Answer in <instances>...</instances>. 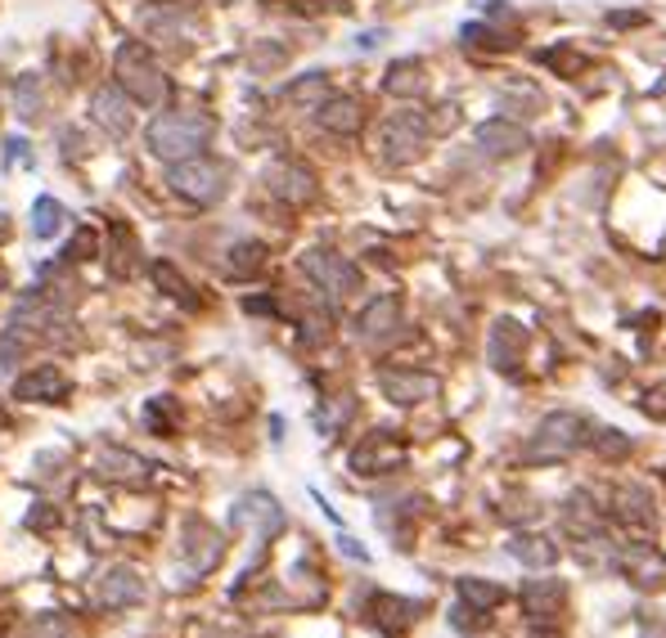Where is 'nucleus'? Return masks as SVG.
Wrapping results in <instances>:
<instances>
[{"label": "nucleus", "mask_w": 666, "mask_h": 638, "mask_svg": "<svg viewBox=\"0 0 666 638\" xmlns=\"http://www.w3.org/2000/svg\"><path fill=\"white\" fill-rule=\"evenodd\" d=\"M509 558H518L522 567H532V571H550L558 562V545L550 535H536V530H522L509 539Z\"/></svg>", "instance_id": "nucleus-22"}, {"label": "nucleus", "mask_w": 666, "mask_h": 638, "mask_svg": "<svg viewBox=\"0 0 666 638\" xmlns=\"http://www.w3.org/2000/svg\"><path fill=\"white\" fill-rule=\"evenodd\" d=\"M167 184L180 193V199L208 208V203H221V199H225V189H230V167H225V163H217V158H203V154H199V158L171 163Z\"/></svg>", "instance_id": "nucleus-4"}, {"label": "nucleus", "mask_w": 666, "mask_h": 638, "mask_svg": "<svg viewBox=\"0 0 666 638\" xmlns=\"http://www.w3.org/2000/svg\"><path fill=\"white\" fill-rule=\"evenodd\" d=\"M68 373L59 365H36L27 369L19 382H14V401H27V405H59L68 396Z\"/></svg>", "instance_id": "nucleus-12"}, {"label": "nucleus", "mask_w": 666, "mask_h": 638, "mask_svg": "<svg viewBox=\"0 0 666 638\" xmlns=\"http://www.w3.org/2000/svg\"><path fill=\"white\" fill-rule=\"evenodd\" d=\"M113 72H118V86L131 94L135 104H145V109H158L167 100V77L158 68V59L145 51L140 41H126L118 59H113Z\"/></svg>", "instance_id": "nucleus-3"}, {"label": "nucleus", "mask_w": 666, "mask_h": 638, "mask_svg": "<svg viewBox=\"0 0 666 638\" xmlns=\"http://www.w3.org/2000/svg\"><path fill=\"white\" fill-rule=\"evenodd\" d=\"M23 638H73V629H68L59 616H36V620L23 629Z\"/></svg>", "instance_id": "nucleus-38"}, {"label": "nucleus", "mask_w": 666, "mask_h": 638, "mask_svg": "<svg viewBox=\"0 0 666 638\" xmlns=\"http://www.w3.org/2000/svg\"><path fill=\"white\" fill-rule=\"evenodd\" d=\"M455 589H459V598H464V603L482 607V612L500 607V598H504V589H500L496 580H478V575H464V580H459Z\"/></svg>", "instance_id": "nucleus-31"}, {"label": "nucleus", "mask_w": 666, "mask_h": 638, "mask_svg": "<svg viewBox=\"0 0 666 638\" xmlns=\"http://www.w3.org/2000/svg\"><path fill=\"white\" fill-rule=\"evenodd\" d=\"M406 440L397 432H369L360 436V446L352 450V472L356 477H388L397 468H406Z\"/></svg>", "instance_id": "nucleus-7"}, {"label": "nucleus", "mask_w": 666, "mask_h": 638, "mask_svg": "<svg viewBox=\"0 0 666 638\" xmlns=\"http://www.w3.org/2000/svg\"><path fill=\"white\" fill-rule=\"evenodd\" d=\"M19 163H27V144H23V139H10V167H19Z\"/></svg>", "instance_id": "nucleus-44"}, {"label": "nucleus", "mask_w": 666, "mask_h": 638, "mask_svg": "<svg viewBox=\"0 0 666 638\" xmlns=\"http://www.w3.org/2000/svg\"><path fill=\"white\" fill-rule=\"evenodd\" d=\"M131 94L122 90V86H100V90H95L90 94V117L95 122H100L113 139H126L131 135Z\"/></svg>", "instance_id": "nucleus-18"}, {"label": "nucleus", "mask_w": 666, "mask_h": 638, "mask_svg": "<svg viewBox=\"0 0 666 638\" xmlns=\"http://www.w3.org/2000/svg\"><path fill=\"white\" fill-rule=\"evenodd\" d=\"M459 36H464L468 45H478V51H509V45H513V36H504V32H496V27H478V23H468Z\"/></svg>", "instance_id": "nucleus-35"}, {"label": "nucleus", "mask_w": 666, "mask_h": 638, "mask_svg": "<svg viewBox=\"0 0 666 638\" xmlns=\"http://www.w3.org/2000/svg\"><path fill=\"white\" fill-rule=\"evenodd\" d=\"M64 221H68V212H64L59 199H51V193H41V199L32 203V234L36 238H55Z\"/></svg>", "instance_id": "nucleus-30"}, {"label": "nucleus", "mask_w": 666, "mask_h": 638, "mask_svg": "<svg viewBox=\"0 0 666 638\" xmlns=\"http://www.w3.org/2000/svg\"><path fill=\"white\" fill-rule=\"evenodd\" d=\"M365 612H369V620H374L378 629H388V634L406 629V625L419 616V607H414L410 598H397V594H369Z\"/></svg>", "instance_id": "nucleus-23"}, {"label": "nucleus", "mask_w": 666, "mask_h": 638, "mask_svg": "<svg viewBox=\"0 0 666 638\" xmlns=\"http://www.w3.org/2000/svg\"><path fill=\"white\" fill-rule=\"evenodd\" d=\"M518 603H522V616H528L532 625H550L567 603V584L563 580H528Z\"/></svg>", "instance_id": "nucleus-17"}, {"label": "nucleus", "mask_w": 666, "mask_h": 638, "mask_svg": "<svg viewBox=\"0 0 666 638\" xmlns=\"http://www.w3.org/2000/svg\"><path fill=\"white\" fill-rule=\"evenodd\" d=\"M140 598H145V580H140L135 567H109L95 580V607L100 612H126Z\"/></svg>", "instance_id": "nucleus-10"}, {"label": "nucleus", "mask_w": 666, "mask_h": 638, "mask_svg": "<svg viewBox=\"0 0 666 638\" xmlns=\"http://www.w3.org/2000/svg\"><path fill=\"white\" fill-rule=\"evenodd\" d=\"M478 144H482V154L487 158H518V154H528L532 149V135L522 131V126H513V122H504V117H491V122H482L478 126Z\"/></svg>", "instance_id": "nucleus-19"}, {"label": "nucleus", "mask_w": 666, "mask_h": 638, "mask_svg": "<svg viewBox=\"0 0 666 638\" xmlns=\"http://www.w3.org/2000/svg\"><path fill=\"white\" fill-rule=\"evenodd\" d=\"M617 571H622L640 594H657V589H666V553H657L653 545H622V553H617Z\"/></svg>", "instance_id": "nucleus-9"}, {"label": "nucleus", "mask_w": 666, "mask_h": 638, "mask_svg": "<svg viewBox=\"0 0 666 638\" xmlns=\"http://www.w3.org/2000/svg\"><path fill=\"white\" fill-rule=\"evenodd\" d=\"M487 625H491V612H482V607H473V603H464V598L451 607V629H455V634H482Z\"/></svg>", "instance_id": "nucleus-33"}, {"label": "nucleus", "mask_w": 666, "mask_h": 638, "mask_svg": "<svg viewBox=\"0 0 666 638\" xmlns=\"http://www.w3.org/2000/svg\"><path fill=\"white\" fill-rule=\"evenodd\" d=\"M384 90L397 94V100H410V94H419V90H423V64H419V59H397V64L388 68V77H384Z\"/></svg>", "instance_id": "nucleus-27"}, {"label": "nucleus", "mask_w": 666, "mask_h": 638, "mask_svg": "<svg viewBox=\"0 0 666 638\" xmlns=\"http://www.w3.org/2000/svg\"><path fill=\"white\" fill-rule=\"evenodd\" d=\"M608 23H612V27H640V23H644V14H612Z\"/></svg>", "instance_id": "nucleus-45"}, {"label": "nucleus", "mask_w": 666, "mask_h": 638, "mask_svg": "<svg viewBox=\"0 0 666 638\" xmlns=\"http://www.w3.org/2000/svg\"><path fill=\"white\" fill-rule=\"evenodd\" d=\"M352 410H356V405H352V396H338L329 414H320V432H324V436H333V432H338V427L352 418Z\"/></svg>", "instance_id": "nucleus-40"}, {"label": "nucleus", "mask_w": 666, "mask_h": 638, "mask_svg": "<svg viewBox=\"0 0 666 638\" xmlns=\"http://www.w3.org/2000/svg\"><path fill=\"white\" fill-rule=\"evenodd\" d=\"M212 135H217V122L208 113H158L145 131V144L163 163H185V158H199V149H208Z\"/></svg>", "instance_id": "nucleus-2"}, {"label": "nucleus", "mask_w": 666, "mask_h": 638, "mask_svg": "<svg viewBox=\"0 0 666 638\" xmlns=\"http://www.w3.org/2000/svg\"><path fill=\"white\" fill-rule=\"evenodd\" d=\"M590 446H595L599 459H626V455H631V436H622L617 427H599Z\"/></svg>", "instance_id": "nucleus-34"}, {"label": "nucleus", "mask_w": 666, "mask_h": 638, "mask_svg": "<svg viewBox=\"0 0 666 638\" xmlns=\"http://www.w3.org/2000/svg\"><path fill=\"white\" fill-rule=\"evenodd\" d=\"M315 122L329 131V135H356L365 126V109L356 100H347V94H329V100L320 104Z\"/></svg>", "instance_id": "nucleus-21"}, {"label": "nucleus", "mask_w": 666, "mask_h": 638, "mask_svg": "<svg viewBox=\"0 0 666 638\" xmlns=\"http://www.w3.org/2000/svg\"><path fill=\"white\" fill-rule=\"evenodd\" d=\"M545 64H554V68L567 72V77H577V72L586 68V55H567V51L558 55V51H554V55H545Z\"/></svg>", "instance_id": "nucleus-41"}, {"label": "nucleus", "mask_w": 666, "mask_h": 638, "mask_svg": "<svg viewBox=\"0 0 666 638\" xmlns=\"http://www.w3.org/2000/svg\"><path fill=\"white\" fill-rule=\"evenodd\" d=\"M41 109H45V94H41V81L27 72V77H19L14 81V113L23 117V122H36L41 117Z\"/></svg>", "instance_id": "nucleus-32"}, {"label": "nucleus", "mask_w": 666, "mask_h": 638, "mask_svg": "<svg viewBox=\"0 0 666 638\" xmlns=\"http://www.w3.org/2000/svg\"><path fill=\"white\" fill-rule=\"evenodd\" d=\"M338 545H343V553H347V558H356V562H369V553H365V549L356 545V539H352V535H343V539H338Z\"/></svg>", "instance_id": "nucleus-43"}, {"label": "nucleus", "mask_w": 666, "mask_h": 638, "mask_svg": "<svg viewBox=\"0 0 666 638\" xmlns=\"http://www.w3.org/2000/svg\"><path fill=\"white\" fill-rule=\"evenodd\" d=\"M145 423H149L158 436H171V432H176V414H171V401H167V396L149 401V410H145Z\"/></svg>", "instance_id": "nucleus-36"}, {"label": "nucleus", "mask_w": 666, "mask_h": 638, "mask_svg": "<svg viewBox=\"0 0 666 638\" xmlns=\"http://www.w3.org/2000/svg\"><path fill=\"white\" fill-rule=\"evenodd\" d=\"M558 522H563V530L573 535V539H595V535L603 530L599 504L586 495V490H573V495L563 500V508H558Z\"/></svg>", "instance_id": "nucleus-20"}, {"label": "nucleus", "mask_w": 666, "mask_h": 638, "mask_svg": "<svg viewBox=\"0 0 666 638\" xmlns=\"http://www.w3.org/2000/svg\"><path fill=\"white\" fill-rule=\"evenodd\" d=\"M180 558H185L189 575H208L225 558V545H221V535L208 522H189L185 535H180Z\"/></svg>", "instance_id": "nucleus-13"}, {"label": "nucleus", "mask_w": 666, "mask_h": 638, "mask_svg": "<svg viewBox=\"0 0 666 638\" xmlns=\"http://www.w3.org/2000/svg\"><path fill=\"white\" fill-rule=\"evenodd\" d=\"M595 440V423L577 410H558L545 414L532 432V440L522 446V463H558V459H573L577 450H586Z\"/></svg>", "instance_id": "nucleus-1"}, {"label": "nucleus", "mask_w": 666, "mask_h": 638, "mask_svg": "<svg viewBox=\"0 0 666 638\" xmlns=\"http://www.w3.org/2000/svg\"><path fill=\"white\" fill-rule=\"evenodd\" d=\"M644 638H666V629H657V625H644Z\"/></svg>", "instance_id": "nucleus-46"}, {"label": "nucleus", "mask_w": 666, "mask_h": 638, "mask_svg": "<svg viewBox=\"0 0 666 638\" xmlns=\"http://www.w3.org/2000/svg\"><path fill=\"white\" fill-rule=\"evenodd\" d=\"M397 328H401V302L392 298V292L374 298V302L356 315V337L369 342V347H384V342H392Z\"/></svg>", "instance_id": "nucleus-16"}, {"label": "nucleus", "mask_w": 666, "mask_h": 638, "mask_svg": "<svg viewBox=\"0 0 666 638\" xmlns=\"http://www.w3.org/2000/svg\"><path fill=\"white\" fill-rule=\"evenodd\" d=\"M617 517H622L626 526L648 530V526L657 522V513H653V495H648L644 485H622V490H617Z\"/></svg>", "instance_id": "nucleus-24"}, {"label": "nucleus", "mask_w": 666, "mask_h": 638, "mask_svg": "<svg viewBox=\"0 0 666 638\" xmlns=\"http://www.w3.org/2000/svg\"><path fill=\"white\" fill-rule=\"evenodd\" d=\"M149 275H154V283L167 292V298H176L180 306H199V298H195V288H189V279L171 266V261H154L149 266Z\"/></svg>", "instance_id": "nucleus-29"}, {"label": "nucleus", "mask_w": 666, "mask_h": 638, "mask_svg": "<svg viewBox=\"0 0 666 638\" xmlns=\"http://www.w3.org/2000/svg\"><path fill=\"white\" fill-rule=\"evenodd\" d=\"M378 387H384V396L392 405H423L442 391L437 373H428V369H384L378 373Z\"/></svg>", "instance_id": "nucleus-11"}, {"label": "nucleus", "mask_w": 666, "mask_h": 638, "mask_svg": "<svg viewBox=\"0 0 666 638\" xmlns=\"http://www.w3.org/2000/svg\"><path fill=\"white\" fill-rule=\"evenodd\" d=\"M500 104H504V109H522V104H528V109L536 113V109H541V90H536V86H504V90H500Z\"/></svg>", "instance_id": "nucleus-37"}, {"label": "nucleus", "mask_w": 666, "mask_h": 638, "mask_svg": "<svg viewBox=\"0 0 666 638\" xmlns=\"http://www.w3.org/2000/svg\"><path fill=\"white\" fill-rule=\"evenodd\" d=\"M95 248H100V238H95V230H77V238L64 248V261L73 266V261H86V257H95Z\"/></svg>", "instance_id": "nucleus-39"}, {"label": "nucleus", "mask_w": 666, "mask_h": 638, "mask_svg": "<svg viewBox=\"0 0 666 638\" xmlns=\"http://www.w3.org/2000/svg\"><path fill=\"white\" fill-rule=\"evenodd\" d=\"M302 275L329 292V298H352V292H360V266L343 253H333V248H311L302 253Z\"/></svg>", "instance_id": "nucleus-6"}, {"label": "nucleus", "mask_w": 666, "mask_h": 638, "mask_svg": "<svg viewBox=\"0 0 666 638\" xmlns=\"http://www.w3.org/2000/svg\"><path fill=\"white\" fill-rule=\"evenodd\" d=\"M266 189L275 193V199H284V203H293V208H302V203H311L315 199V176L302 167V163H289V158H279V163H270L266 167Z\"/></svg>", "instance_id": "nucleus-14"}, {"label": "nucleus", "mask_w": 666, "mask_h": 638, "mask_svg": "<svg viewBox=\"0 0 666 638\" xmlns=\"http://www.w3.org/2000/svg\"><path fill=\"white\" fill-rule=\"evenodd\" d=\"M522 351H528V328H522L518 320H496L491 337H487V360L496 373L513 378L518 365H522Z\"/></svg>", "instance_id": "nucleus-15"}, {"label": "nucleus", "mask_w": 666, "mask_h": 638, "mask_svg": "<svg viewBox=\"0 0 666 638\" xmlns=\"http://www.w3.org/2000/svg\"><path fill=\"white\" fill-rule=\"evenodd\" d=\"M528 638H558V634H550V629H541V625H536V629H532Z\"/></svg>", "instance_id": "nucleus-47"}, {"label": "nucleus", "mask_w": 666, "mask_h": 638, "mask_svg": "<svg viewBox=\"0 0 666 638\" xmlns=\"http://www.w3.org/2000/svg\"><path fill=\"white\" fill-rule=\"evenodd\" d=\"M262 266H266V243H257V238L234 243V248H230V261H225V270H230L234 279H248V275H257Z\"/></svg>", "instance_id": "nucleus-28"}, {"label": "nucleus", "mask_w": 666, "mask_h": 638, "mask_svg": "<svg viewBox=\"0 0 666 638\" xmlns=\"http://www.w3.org/2000/svg\"><path fill=\"white\" fill-rule=\"evenodd\" d=\"M428 144H433V126H428L423 113H397L384 122L378 131V158L388 167H410L428 154Z\"/></svg>", "instance_id": "nucleus-5"}, {"label": "nucleus", "mask_w": 666, "mask_h": 638, "mask_svg": "<svg viewBox=\"0 0 666 638\" xmlns=\"http://www.w3.org/2000/svg\"><path fill=\"white\" fill-rule=\"evenodd\" d=\"M644 410H648L653 418H666V382L648 391V401H644Z\"/></svg>", "instance_id": "nucleus-42"}, {"label": "nucleus", "mask_w": 666, "mask_h": 638, "mask_svg": "<svg viewBox=\"0 0 666 638\" xmlns=\"http://www.w3.org/2000/svg\"><path fill=\"white\" fill-rule=\"evenodd\" d=\"M324 100H329V81H324V72H307L302 81H293L289 90H284V104L307 109V113H320Z\"/></svg>", "instance_id": "nucleus-26"}, {"label": "nucleus", "mask_w": 666, "mask_h": 638, "mask_svg": "<svg viewBox=\"0 0 666 638\" xmlns=\"http://www.w3.org/2000/svg\"><path fill=\"white\" fill-rule=\"evenodd\" d=\"M100 472L113 477V481H145V477H149V463L140 459V455H131V450L109 446V450H100Z\"/></svg>", "instance_id": "nucleus-25"}, {"label": "nucleus", "mask_w": 666, "mask_h": 638, "mask_svg": "<svg viewBox=\"0 0 666 638\" xmlns=\"http://www.w3.org/2000/svg\"><path fill=\"white\" fill-rule=\"evenodd\" d=\"M230 522L240 526V530H253L257 539H270V535L284 530V508H279L275 495H266V490H248V495L234 500Z\"/></svg>", "instance_id": "nucleus-8"}]
</instances>
